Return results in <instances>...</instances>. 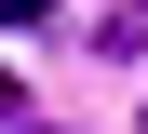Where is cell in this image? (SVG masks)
Masks as SVG:
<instances>
[{"label":"cell","mask_w":148,"mask_h":134,"mask_svg":"<svg viewBox=\"0 0 148 134\" xmlns=\"http://www.w3.org/2000/svg\"><path fill=\"white\" fill-rule=\"evenodd\" d=\"M108 54H148V0H121V14H108Z\"/></svg>","instance_id":"cell-1"}]
</instances>
